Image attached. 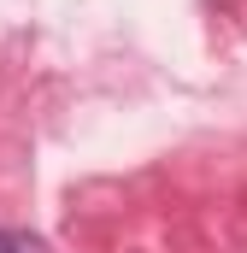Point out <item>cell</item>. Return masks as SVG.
<instances>
[{"label": "cell", "instance_id": "1", "mask_svg": "<svg viewBox=\"0 0 247 253\" xmlns=\"http://www.w3.org/2000/svg\"><path fill=\"white\" fill-rule=\"evenodd\" d=\"M0 253H41L30 236H18V230H0Z\"/></svg>", "mask_w": 247, "mask_h": 253}]
</instances>
